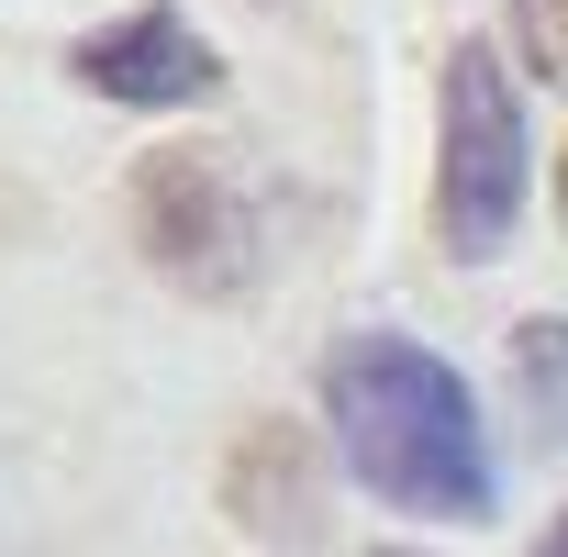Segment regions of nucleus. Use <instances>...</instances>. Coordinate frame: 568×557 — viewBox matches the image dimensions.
I'll return each mask as SVG.
<instances>
[{
	"instance_id": "nucleus-9",
	"label": "nucleus",
	"mask_w": 568,
	"mask_h": 557,
	"mask_svg": "<svg viewBox=\"0 0 568 557\" xmlns=\"http://www.w3.org/2000/svg\"><path fill=\"white\" fill-rule=\"evenodd\" d=\"M379 557H424V546H379Z\"/></svg>"
},
{
	"instance_id": "nucleus-8",
	"label": "nucleus",
	"mask_w": 568,
	"mask_h": 557,
	"mask_svg": "<svg viewBox=\"0 0 568 557\" xmlns=\"http://www.w3.org/2000/svg\"><path fill=\"white\" fill-rule=\"evenodd\" d=\"M557 223H568V156H557Z\"/></svg>"
},
{
	"instance_id": "nucleus-4",
	"label": "nucleus",
	"mask_w": 568,
	"mask_h": 557,
	"mask_svg": "<svg viewBox=\"0 0 568 557\" xmlns=\"http://www.w3.org/2000/svg\"><path fill=\"white\" fill-rule=\"evenodd\" d=\"M79 79H90L101 101H123V112H190V101L223 90V57H212L179 12H123L112 34L79 45Z\"/></svg>"
},
{
	"instance_id": "nucleus-1",
	"label": "nucleus",
	"mask_w": 568,
	"mask_h": 557,
	"mask_svg": "<svg viewBox=\"0 0 568 557\" xmlns=\"http://www.w3.org/2000/svg\"><path fill=\"white\" fill-rule=\"evenodd\" d=\"M324 413H335L346 468L379 502H402L424 524H479L490 513V490H501L490 479V435H479L468 379L435 346H413V335H346L324 357Z\"/></svg>"
},
{
	"instance_id": "nucleus-3",
	"label": "nucleus",
	"mask_w": 568,
	"mask_h": 557,
	"mask_svg": "<svg viewBox=\"0 0 568 557\" xmlns=\"http://www.w3.org/2000/svg\"><path fill=\"white\" fill-rule=\"evenodd\" d=\"M134 223H145V256L179 278V291H201V302H223V291L256 278V190L212 145L145 156L134 168Z\"/></svg>"
},
{
	"instance_id": "nucleus-2",
	"label": "nucleus",
	"mask_w": 568,
	"mask_h": 557,
	"mask_svg": "<svg viewBox=\"0 0 568 557\" xmlns=\"http://www.w3.org/2000/svg\"><path fill=\"white\" fill-rule=\"evenodd\" d=\"M524 223V101L501 45H446V90H435V234L446 256H501Z\"/></svg>"
},
{
	"instance_id": "nucleus-7",
	"label": "nucleus",
	"mask_w": 568,
	"mask_h": 557,
	"mask_svg": "<svg viewBox=\"0 0 568 557\" xmlns=\"http://www.w3.org/2000/svg\"><path fill=\"white\" fill-rule=\"evenodd\" d=\"M535 557H568V513H557V524H546V535H535Z\"/></svg>"
},
{
	"instance_id": "nucleus-6",
	"label": "nucleus",
	"mask_w": 568,
	"mask_h": 557,
	"mask_svg": "<svg viewBox=\"0 0 568 557\" xmlns=\"http://www.w3.org/2000/svg\"><path fill=\"white\" fill-rule=\"evenodd\" d=\"M513 45L546 90H568V0H513Z\"/></svg>"
},
{
	"instance_id": "nucleus-5",
	"label": "nucleus",
	"mask_w": 568,
	"mask_h": 557,
	"mask_svg": "<svg viewBox=\"0 0 568 557\" xmlns=\"http://www.w3.org/2000/svg\"><path fill=\"white\" fill-rule=\"evenodd\" d=\"M513 391H524L535 446H568V324H524L513 335Z\"/></svg>"
}]
</instances>
